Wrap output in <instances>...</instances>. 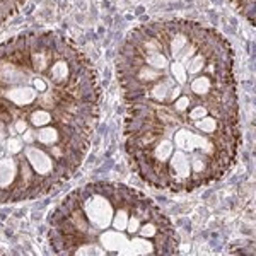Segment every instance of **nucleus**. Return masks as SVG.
<instances>
[{"mask_svg": "<svg viewBox=\"0 0 256 256\" xmlns=\"http://www.w3.org/2000/svg\"><path fill=\"white\" fill-rule=\"evenodd\" d=\"M125 152L144 183L188 193L222 180L241 147L234 52L188 19L142 24L116 56Z\"/></svg>", "mask_w": 256, "mask_h": 256, "instance_id": "f257e3e1", "label": "nucleus"}, {"mask_svg": "<svg viewBox=\"0 0 256 256\" xmlns=\"http://www.w3.org/2000/svg\"><path fill=\"white\" fill-rule=\"evenodd\" d=\"M99 104L96 68L70 40L34 31L0 44V204L44 196L76 174Z\"/></svg>", "mask_w": 256, "mask_h": 256, "instance_id": "f03ea898", "label": "nucleus"}, {"mask_svg": "<svg viewBox=\"0 0 256 256\" xmlns=\"http://www.w3.org/2000/svg\"><path fill=\"white\" fill-rule=\"evenodd\" d=\"M48 244L62 256H162L180 253V238L147 195L111 181L74 190L50 216Z\"/></svg>", "mask_w": 256, "mask_h": 256, "instance_id": "7ed1b4c3", "label": "nucleus"}, {"mask_svg": "<svg viewBox=\"0 0 256 256\" xmlns=\"http://www.w3.org/2000/svg\"><path fill=\"white\" fill-rule=\"evenodd\" d=\"M26 2L28 0H0V28H2L12 16L18 14L20 10V7Z\"/></svg>", "mask_w": 256, "mask_h": 256, "instance_id": "20e7f679", "label": "nucleus"}, {"mask_svg": "<svg viewBox=\"0 0 256 256\" xmlns=\"http://www.w3.org/2000/svg\"><path fill=\"white\" fill-rule=\"evenodd\" d=\"M230 4H232L234 7L238 9L239 14L242 16V18H246L250 20L251 26H254V6H256V0H230Z\"/></svg>", "mask_w": 256, "mask_h": 256, "instance_id": "39448f33", "label": "nucleus"}]
</instances>
